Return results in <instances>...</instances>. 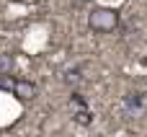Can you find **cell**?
I'll list each match as a JSON object with an SVG mask.
<instances>
[{
  "label": "cell",
  "mask_w": 147,
  "mask_h": 137,
  "mask_svg": "<svg viewBox=\"0 0 147 137\" xmlns=\"http://www.w3.org/2000/svg\"><path fill=\"white\" fill-rule=\"evenodd\" d=\"M121 26V13L111 5H93L88 13V28L93 34H114Z\"/></svg>",
  "instance_id": "6da1fadb"
},
{
  "label": "cell",
  "mask_w": 147,
  "mask_h": 137,
  "mask_svg": "<svg viewBox=\"0 0 147 137\" xmlns=\"http://www.w3.org/2000/svg\"><path fill=\"white\" fill-rule=\"evenodd\" d=\"M10 93L18 98V101H23V104H31L36 96H39V85L34 83V80H26V78H16V83H13V88H10Z\"/></svg>",
  "instance_id": "7a4b0ae2"
},
{
  "label": "cell",
  "mask_w": 147,
  "mask_h": 137,
  "mask_svg": "<svg viewBox=\"0 0 147 137\" xmlns=\"http://www.w3.org/2000/svg\"><path fill=\"white\" fill-rule=\"evenodd\" d=\"M62 83L70 85V88L80 85V83H83V65H75V67L65 70V73H62Z\"/></svg>",
  "instance_id": "3957f363"
},
{
  "label": "cell",
  "mask_w": 147,
  "mask_h": 137,
  "mask_svg": "<svg viewBox=\"0 0 147 137\" xmlns=\"http://www.w3.org/2000/svg\"><path fill=\"white\" fill-rule=\"evenodd\" d=\"M72 122H75L78 127H90V124L96 122V114H93L88 106H83V109H75V114H72Z\"/></svg>",
  "instance_id": "277c9868"
},
{
  "label": "cell",
  "mask_w": 147,
  "mask_h": 137,
  "mask_svg": "<svg viewBox=\"0 0 147 137\" xmlns=\"http://www.w3.org/2000/svg\"><path fill=\"white\" fill-rule=\"evenodd\" d=\"M124 106L132 109V111L142 109V106H145V93H140V91H129V93L124 96Z\"/></svg>",
  "instance_id": "5b68a950"
},
{
  "label": "cell",
  "mask_w": 147,
  "mask_h": 137,
  "mask_svg": "<svg viewBox=\"0 0 147 137\" xmlns=\"http://www.w3.org/2000/svg\"><path fill=\"white\" fill-rule=\"evenodd\" d=\"M16 70V57L13 52H0V75H10Z\"/></svg>",
  "instance_id": "8992f818"
},
{
  "label": "cell",
  "mask_w": 147,
  "mask_h": 137,
  "mask_svg": "<svg viewBox=\"0 0 147 137\" xmlns=\"http://www.w3.org/2000/svg\"><path fill=\"white\" fill-rule=\"evenodd\" d=\"M70 104H72L75 109H83V106H88V98H85L83 93H78V91H72V93H70Z\"/></svg>",
  "instance_id": "52a82bcc"
},
{
  "label": "cell",
  "mask_w": 147,
  "mask_h": 137,
  "mask_svg": "<svg viewBox=\"0 0 147 137\" xmlns=\"http://www.w3.org/2000/svg\"><path fill=\"white\" fill-rule=\"evenodd\" d=\"M13 83H16L13 73H10V75H0V91H10V88H13Z\"/></svg>",
  "instance_id": "ba28073f"
},
{
  "label": "cell",
  "mask_w": 147,
  "mask_h": 137,
  "mask_svg": "<svg viewBox=\"0 0 147 137\" xmlns=\"http://www.w3.org/2000/svg\"><path fill=\"white\" fill-rule=\"evenodd\" d=\"M70 3H72V5H75V8H83V5H88V3H90V0H70Z\"/></svg>",
  "instance_id": "9c48e42d"
},
{
  "label": "cell",
  "mask_w": 147,
  "mask_h": 137,
  "mask_svg": "<svg viewBox=\"0 0 147 137\" xmlns=\"http://www.w3.org/2000/svg\"><path fill=\"white\" fill-rule=\"evenodd\" d=\"M140 65H142V67H147V57H140Z\"/></svg>",
  "instance_id": "30bf717a"
},
{
  "label": "cell",
  "mask_w": 147,
  "mask_h": 137,
  "mask_svg": "<svg viewBox=\"0 0 147 137\" xmlns=\"http://www.w3.org/2000/svg\"><path fill=\"white\" fill-rule=\"evenodd\" d=\"M23 3H36V0H23Z\"/></svg>",
  "instance_id": "8fae6325"
}]
</instances>
